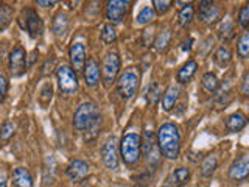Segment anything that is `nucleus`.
<instances>
[{
	"mask_svg": "<svg viewBox=\"0 0 249 187\" xmlns=\"http://www.w3.org/2000/svg\"><path fill=\"white\" fill-rule=\"evenodd\" d=\"M196 69H198V62L195 59L187 61L185 64L178 70V81L179 83H189L192 78L196 74Z\"/></svg>",
	"mask_w": 249,
	"mask_h": 187,
	"instance_id": "nucleus-19",
	"label": "nucleus"
},
{
	"mask_svg": "<svg viewBox=\"0 0 249 187\" xmlns=\"http://www.w3.org/2000/svg\"><path fill=\"white\" fill-rule=\"evenodd\" d=\"M163 187H170V186H163Z\"/></svg>",
	"mask_w": 249,
	"mask_h": 187,
	"instance_id": "nucleus-41",
	"label": "nucleus"
},
{
	"mask_svg": "<svg viewBox=\"0 0 249 187\" xmlns=\"http://www.w3.org/2000/svg\"><path fill=\"white\" fill-rule=\"evenodd\" d=\"M14 130H16V125L10 120L3 122V125L0 127V144H6L14 134Z\"/></svg>",
	"mask_w": 249,
	"mask_h": 187,
	"instance_id": "nucleus-27",
	"label": "nucleus"
},
{
	"mask_svg": "<svg viewBox=\"0 0 249 187\" xmlns=\"http://www.w3.org/2000/svg\"><path fill=\"white\" fill-rule=\"evenodd\" d=\"M115 83H117V92L120 94V97L123 100H129L134 97V94L139 89L140 76L134 67H129L119 76V80Z\"/></svg>",
	"mask_w": 249,
	"mask_h": 187,
	"instance_id": "nucleus-4",
	"label": "nucleus"
},
{
	"mask_svg": "<svg viewBox=\"0 0 249 187\" xmlns=\"http://www.w3.org/2000/svg\"><path fill=\"white\" fill-rule=\"evenodd\" d=\"M171 5H173V2H170V0H154L153 2V8L158 14H165Z\"/></svg>",
	"mask_w": 249,
	"mask_h": 187,
	"instance_id": "nucleus-34",
	"label": "nucleus"
},
{
	"mask_svg": "<svg viewBox=\"0 0 249 187\" xmlns=\"http://www.w3.org/2000/svg\"><path fill=\"white\" fill-rule=\"evenodd\" d=\"M98 119H100V112H98L97 106L93 105V103H83L75 111L73 127L78 131L93 130V128L97 127Z\"/></svg>",
	"mask_w": 249,
	"mask_h": 187,
	"instance_id": "nucleus-3",
	"label": "nucleus"
},
{
	"mask_svg": "<svg viewBox=\"0 0 249 187\" xmlns=\"http://www.w3.org/2000/svg\"><path fill=\"white\" fill-rule=\"evenodd\" d=\"M231 58H232V55H231L229 49H226V47H220L215 53V61L220 66H226L231 61Z\"/></svg>",
	"mask_w": 249,
	"mask_h": 187,
	"instance_id": "nucleus-30",
	"label": "nucleus"
},
{
	"mask_svg": "<svg viewBox=\"0 0 249 187\" xmlns=\"http://www.w3.org/2000/svg\"><path fill=\"white\" fill-rule=\"evenodd\" d=\"M238 25L241 28H248L249 27V3H245L240 8L238 13Z\"/></svg>",
	"mask_w": 249,
	"mask_h": 187,
	"instance_id": "nucleus-31",
	"label": "nucleus"
},
{
	"mask_svg": "<svg viewBox=\"0 0 249 187\" xmlns=\"http://www.w3.org/2000/svg\"><path fill=\"white\" fill-rule=\"evenodd\" d=\"M192 42H193V39H189V42H185V45H184V50H190Z\"/></svg>",
	"mask_w": 249,
	"mask_h": 187,
	"instance_id": "nucleus-40",
	"label": "nucleus"
},
{
	"mask_svg": "<svg viewBox=\"0 0 249 187\" xmlns=\"http://www.w3.org/2000/svg\"><path fill=\"white\" fill-rule=\"evenodd\" d=\"M115 39H117V31H115L114 25L106 23V25L103 27V30H101V41H103L105 44H112Z\"/></svg>",
	"mask_w": 249,
	"mask_h": 187,
	"instance_id": "nucleus-29",
	"label": "nucleus"
},
{
	"mask_svg": "<svg viewBox=\"0 0 249 187\" xmlns=\"http://www.w3.org/2000/svg\"><path fill=\"white\" fill-rule=\"evenodd\" d=\"M241 92H243L246 97H249V72L245 75L243 81H241Z\"/></svg>",
	"mask_w": 249,
	"mask_h": 187,
	"instance_id": "nucleus-37",
	"label": "nucleus"
},
{
	"mask_svg": "<svg viewBox=\"0 0 249 187\" xmlns=\"http://www.w3.org/2000/svg\"><path fill=\"white\" fill-rule=\"evenodd\" d=\"M103 81H105V86H111L115 83L117 80V75L120 72V58L119 55L115 52H109L106 53V56L103 59Z\"/></svg>",
	"mask_w": 249,
	"mask_h": 187,
	"instance_id": "nucleus-7",
	"label": "nucleus"
},
{
	"mask_svg": "<svg viewBox=\"0 0 249 187\" xmlns=\"http://www.w3.org/2000/svg\"><path fill=\"white\" fill-rule=\"evenodd\" d=\"M233 30H235V28H233V23H231V22H224L223 25H221V28H220V36L224 37L226 41H228V39H231V37L233 36V33H235Z\"/></svg>",
	"mask_w": 249,
	"mask_h": 187,
	"instance_id": "nucleus-35",
	"label": "nucleus"
},
{
	"mask_svg": "<svg viewBox=\"0 0 249 187\" xmlns=\"http://www.w3.org/2000/svg\"><path fill=\"white\" fill-rule=\"evenodd\" d=\"M168 181L171 186L175 187H182L190 181V170L185 167H178L171 171V175L168 178Z\"/></svg>",
	"mask_w": 249,
	"mask_h": 187,
	"instance_id": "nucleus-18",
	"label": "nucleus"
},
{
	"mask_svg": "<svg viewBox=\"0 0 249 187\" xmlns=\"http://www.w3.org/2000/svg\"><path fill=\"white\" fill-rule=\"evenodd\" d=\"M158 145L159 151L167 159L175 161L179 158L181 153V132H179L178 125L175 123H163L158 130Z\"/></svg>",
	"mask_w": 249,
	"mask_h": 187,
	"instance_id": "nucleus-1",
	"label": "nucleus"
},
{
	"mask_svg": "<svg viewBox=\"0 0 249 187\" xmlns=\"http://www.w3.org/2000/svg\"><path fill=\"white\" fill-rule=\"evenodd\" d=\"M69 58H70V67L76 74V72H81L84 70L86 66V47L83 42H73L70 45V50H69Z\"/></svg>",
	"mask_w": 249,
	"mask_h": 187,
	"instance_id": "nucleus-12",
	"label": "nucleus"
},
{
	"mask_svg": "<svg viewBox=\"0 0 249 187\" xmlns=\"http://www.w3.org/2000/svg\"><path fill=\"white\" fill-rule=\"evenodd\" d=\"M13 19V8L6 3L0 5V31L5 30Z\"/></svg>",
	"mask_w": 249,
	"mask_h": 187,
	"instance_id": "nucleus-26",
	"label": "nucleus"
},
{
	"mask_svg": "<svg viewBox=\"0 0 249 187\" xmlns=\"http://www.w3.org/2000/svg\"><path fill=\"white\" fill-rule=\"evenodd\" d=\"M69 27V18L64 14V13H59L54 16V19H53V30H54V33H56L58 36H62L66 33V30Z\"/></svg>",
	"mask_w": 249,
	"mask_h": 187,
	"instance_id": "nucleus-23",
	"label": "nucleus"
},
{
	"mask_svg": "<svg viewBox=\"0 0 249 187\" xmlns=\"http://www.w3.org/2000/svg\"><path fill=\"white\" fill-rule=\"evenodd\" d=\"M89 171H90L89 164L83 159H73L66 168V173L72 181H81V179H84L89 175Z\"/></svg>",
	"mask_w": 249,
	"mask_h": 187,
	"instance_id": "nucleus-14",
	"label": "nucleus"
},
{
	"mask_svg": "<svg viewBox=\"0 0 249 187\" xmlns=\"http://www.w3.org/2000/svg\"><path fill=\"white\" fill-rule=\"evenodd\" d=\"M84 80L89 88H93L100 83V64L97 59L89 58L84 66Z\"/></svg>",
	"mask_w": 249,
	"mask_h": 187,
	"instance_id": "nucleus-15",
	"label": "nucleus"
},
{
	"mask_svg": "<svg viewBox=\"0 0 249 187\" xmlns=\"http://www.w3.org/2000/svg\"><path fill=\"white\" fill-rule=\"evenodd\" d=\"M6 94H8V80L3 75H0V103L5 101Z\"/></svg>",
	"mask_w": 249,
	"mask_h": 187,
	"instance_id": "nucleus-36",
	"label": "nucleus"
},
{
	"mask_svg": "<svg viewBox=\"0 0 249 187\" xmlns=\"http://www.w3.org/2000/svg\"><path fill=\"white\" fill-rule=\"evenodd\" d=\"M201 84H202V89H204L206 92L213 94V92H216L218 86H220V81H218V78H216L215 74L207 72V74L202 75V81H201Z\"/></svg>",
	"mask_w": 249,
	"mask_h": 187,
	"instance_id": "nucleus-22",
	"label": "nucleus"
},
{
	"mask_svg": "<svg viewBox=\"0 0 249 187\" xmlns=\"http://www.w3.org/2000/svg\"><path fill=\"white\" fill-rule=\"evenodd\" d=\"M0 187H6V178H5V175H0Z\"/></svg>",
	"mask_w": 249,
	"mask_h": 187,
	"instance_id": "nucleus-39",
	"label": "nucleus"
},
{
	"mask_svg": "<svg viewBox=\"0 0 249 187\" xmlns=\"http://www.w3.org/2000/svg\"><path fill=\"white\" fill-rule=\"evenodd\" d=\"M36 5L42 6V8H52V6L56 5V2H53V0H52V2H49V0H37Z\"/></svg>",
	"mask_w": 249,
	"mask_h": 187,
	"instance_id": "nucleus-38",
	"label": "nucleus"
},
{
	"mask_svg": "<svg viewBox=\"0 0 249 187\" xmlns=\"http://www.w3.org/2000/svg\"><path fill=\"white\" fill-rule=\"evenodd\" d=\"M237 53L240 58H249V30L243 31V35L238 37Z\"/></svg>",
	"mask_w": 249,
	"mask_h": 187,
	"instance_id": "nucleus-24",
	"label": "nucleus"
},
{
	"mask_svg": "<svg viewBox=\"0 0 249 187\" xmlns=\"http://www.w3.org/2000/svg\"><path fill=\"white\" fill-rule=\"evenodd\" d=\"M246 125H248V117L241 111L233 112L228 117V119H226V130H228L229 132L241 131Z\"/></svg>",
	"mask_w": 249,
	"mask_h": 187,
	"instance_id": "nucleus-16",
	"label": "nucleus"
},
{
	"mask_svg": "<svg viewBox=\"0 0 249 187\" xmlns=\"http://www.w3.org/2000/svg\"><path fill=\"white\" fill-rule=\"evenodd\" d=\"M160 84L159 83H153L150 88H148V100H150V103H158V100L160 98Z\"/></svg>",
	"mask_w": 249,
	"mask_h": 187,
	"instance_id": "nucleus-33",
	"label": "nucleus"
},
{
	"mask_svg": "<svg viewBox=\"0 0 249 187\" xmlns=\"http://www.w3.org/2000/svg\"><path fill=\"white\" fill-rule=\"evenodd\" d=\"M218 167V159H216V156L213 154H210L207 156V158L202 161L201 164V175L204 176V178H210L213 173H215V170Z\"/></svg>",
	"mask_w": 249,
	"mask_h": 187,
	"instance_id": "nucleus-21",
	"label": "nucleus"
},
{
	"mask_svg": "<svg viewBox=\"0 0 249 187\" xmlns=\"http://www.w3.org/2000/svg\"><path fill=\"white\" fill-rule=\"evenodd\" d=\"M101 159L109 170H117L119 167V153H117V144L114 137L106 140L101 147Z\"/></svg>",
	"mask_w": 249,
	"mask_h": 187,
	"instance_id": "nucleus-10",
	"label": "nucleus"
},
{
	"mask_svg": "<svg viewBox=\"0 0 249 187\" xmlns=\"http://www.w3.org/2000/svg\"><path fill=\"white\" fill-rule=\"evenodd\" d=\"M19 25L27 31V33L36 39L41 37L44 33V22L39 18V14L33 10V8H23L19 14Z\"/></svg>",
	"mask_w": 249,
	"mask_h": 187,
	"instance_id": "nucleus-5",
	"label": "nucleus"
},
{
	"mask_svg": "<svg viewBox=\"0 0 249 187\" xmlns=\"http://www.w3.org/2000/svg\"><path fill=\"white\" fill-rule=\"evenodd\" d=\"M220 14H221V8L218 6L215 2H201L198 6V18L199 20L206 22V23H213L220 19Z\"/></svg>",
	"mask_w": 249,
	"mask_h": 187,
	"instance_id": "nucleus-13",
	"label": "nucleus"
},
{
	"mask_svg": "<svg viewBox=\"0 0 249 187\" xmlns=\"http://www.w3.org/2000/svg\"><path fill=\"white\" fill-rule=\"evenodd\" d=\"M178 98H179V88L178 86H170L162 97V108L165 109V111H171V109L175 108Z\"/></svg>",
	"mask_w": 249,
	"mask_h": 187,
	"instance_id": "nucleus-20",
	"label": "nucleus"
},
{
	"mask_svg": "<svg viewBox=\"0 0 249 187\" xmlns=\"http://www.w3.org/2000/svg\"><path fill=\"white\" fill-rule=\"evenodd\" d=\"M156 18V11L153 6H145L140 10V13L137 14L136 23L137 25H146V23L153 22V19Z\"/></svg>",
	"mask_w": 249,
	"mask_h": 187,
	"instance_id": "nucleus-25",
	"label": "nucleus"
},
{
	"mask_svg": "<svg viewBox=\"0 0 249 187\" xmlns=\"http://www.w3.org/2000/svg\"><path fill=\"white\" fill-rule=\"evenodd\" d=\"M13 183L16 187H33V178L25 167H16L13 170Z\"/></svg>",
	"mask_w": 249,
	"mask_h": 187,
	"instance_id": "nucleus-17",
	"label": "nucleus"
},
{
	"mask_svg": "<svg viewBox=\"0 0 249 187\" xmlns=\"http://www.w3.org/2000/svg\"><path fill=\"white\" fill-rule=\"evenodd\" d=\"M27 70V53L20 45H16L10 53V74L11 76H22Z\"/></svg>",
	"mask_w": 249,
	"mask_h": 187,
	"instance_id": "nucleus-8",
	"label": "nucleus"
},
{
	"mask_svg": "<svg viewBox=\"0 0 249 187\" xmlns=\"http://www.w3.org/2000/svg\"><path fill=\"white\" fill-rule=\"evenodd\" d=\"M129 2L126 0H111L106 6V19L112 23H120L128 11Z\"/></svg>",
	"mask_w": 249,
	"mask_h": 187,
	"instance_id": "nucleus-11",
	"label": "nucleus"
},
{
	"mask_svg": "<svg viewBox=\"0 0 249 187\" xmlns=\"http://www.w3.org/2000/svg\"><path fill=\"white\" fill-rule=\"evenodd\" d=\"M193 13H195V8L192 3H187L181 11H179V23L182 27H187L190 23V20L193 19Z\"/></svg>",
	"mask_w": 249,
	"mask_h": 187,
	"instance_id": "nucleus-28",
	"label": "nucleus"
},
{
	"mask_svg": "<svg viewBox=\"0 0 249 187\" xmlns=\"http://www.w3.org/2000/svg\"><path fill=\"white\" fill-rule=\"evenodd\" d=\"M170 39H171V31L170 30L162 31V33L158 36V39H156V42H154L156 44V49H158V50H163L168 45Z\"/></svg>",
	"mask_w": 249,
	"mask_h": 187,
	"instance_id": "nucleus-32",
	"label": "nucleus"
},
{
	"mask_svg": "<svg viewBox=\"0 0 249 187\" xmlns=\"http://www.w3.org/2000/svg\"><path fill=\"white\" fill-rule=\"evenodd\" d=\"M120 156L128 166H137L142 158V137L137 132H126L120 140Z\"/></svg>",
	"mask_w": 249,
	"mask_h": 187,
	"instance_id": "nucleus-2",
	"label": "nucleus"
},
{
	"mask_svg": "<svg viewBox=\"0 0 249 187\" xmlns=\"http://www.w3.org/2000/svg\"><path fill=\"white\" fill-rule=\"evenodd\" d=\"M228 175L232 181H245L249 176V153L240 154L238 158L231 164Z\"/></svg>",
	"mask_w": 249,
	"mask_h": 187,
	"instance_id": "nucleus-9",
	"label": "nucleus"
},
{
	"mask_svg": "<svg viewBox=\"0 0 249 187\" xmlns=\"http://www.w3.org/2000/svg\"><path fill=\"white\" fill-rule=\"evenodd\" d=\"M56 78H58V86L62 94L72 95V94L78 91V78L70 66H59L56 70Z\"/></svg>",
	"mask_w": 249,
	"mask_h": 187,
	"instance_id": "nucleus-6",
	"label": "nucleus"
}]
</instances>
